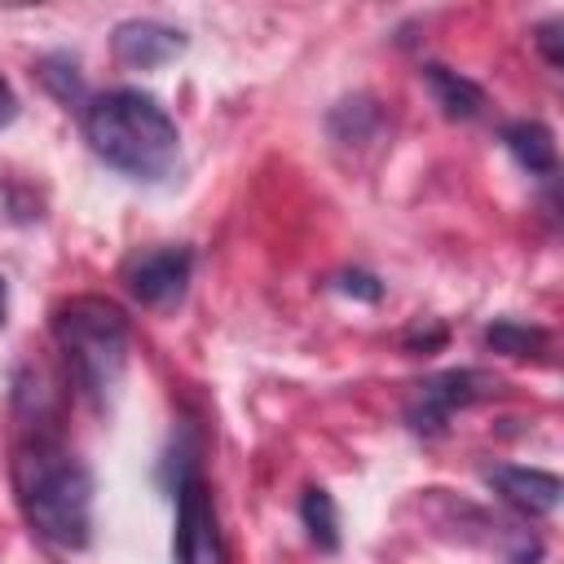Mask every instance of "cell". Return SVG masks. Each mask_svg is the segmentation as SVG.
<instances>
[{"mask_svg":"<svg viewBox=\"0 0 564 564\" xmlns=\"http://www.w3.org/2000/svg\"><path fill=\"white\" fill-rule=\"evenodd\" d=\"M13 489L26 524L62 546L84 551L93 538V471L57 441V436H31L18 445L13 458Z\"/></svg>","mask_w":564,"mask_h":564,"instance_id":"cell-1","label":"cell"},{"mask_svg":"<svg viewBox=\"0 0 564 564\" xmlns=\"http://www.w3.org/2000/svg\"><path fill=\"white\" fill-rule=\"evenodd\" d=\"M84 137L106 167H115L132 181L167 176L181 154L176 119L163 110L159 97H150L141 88H110V93L88 97Z\"/></svg>","mask_w":564,"mask_h":564,"instance_id":"cell-2","label":"cell"},{"mask_svg":"<svg viewBox=\"0 0 564 564\" xmlns=\"http://www.w3.org/2000/svg\"><path fill=\"white\" fill-rule=\"evenodd\" d=\"M57 348L93 405H110L128 370V317L106 295H75L53 313Z\"/></svg>","mask_w":564,"mask_h":564,"instance_id":"cell-3","label":"cell"},{"mask_svg":"<svg viewBox=\"0 0 564 564\" xmlns=\"http://www.w3.org/2000/svg\"><path fill=\"white\" fill-rule=\"evenodd\" d=\"M176 494V533H172V555L176 564H225V538H220V520L212 507V494L203 485V476L194 471V463H181V476L172 485Z\"/></svg>","mask_w":564,"mask_h":564,"instance_id":"cell-4","label":"cell"},{"mask_svg":"<svg viewBox=\"0 0 564 564\" xmlns=\"http://www.w3.org/2000/svg\"><path fill=\"white\" fill-rule=\"evenodd\" d=\"M489 392H498V379H494L489 370L463 366V370L427 375L423 383H414V392H410V401H405V423H410L414 432L432 436V432L445 427V419H449L454 410L476 405V401H485Z\"/></svg>","mask_w":564,"mask_h":564,"instance_id":"cell-5","label":"cell"},{"mask_svg":"<svg viewBox=\"0 0 564 564\" xmlns=\"http://www.w3.org/2000/svg\"><path fill=\"white\" fill-rule=\"evenodd\" d=\"M189 273H194V251L189 247H150V251L128 256L123 286L145 308H172V304H181V295L189 286Z\"/></svg>","mask_w":564,"mask_h":564,"instance_id":"cell-6","label":"cell"},{"mask_svg":"<svg viewBox=\"0 0 564 564\" xmlns=\"http://www.w3.org/2000/svg\"><path fill=\"white\" fill-rule=\"evenodd\" d=\"M110 48H115L119 66L154 70V66L172 62L176 53H185V35L176 26H167V22H154V18H128V22L115 26Z\"/></svg>","mask_w":564,"mask_h":564,"instance_id":"cell-7","label":"cell"},{"mask_svg":"<svg viewBox=\"0 0 564 564\" xmlns=\"http://www.w3.org/2000/svg\"><path fill=\"white\" fill-rule=\"evenodd\" d=\"M485 480H489V489H494L507 507H516V511H524V516H551V511L560 507V498H564L560 476H555V471H542V467L498 463V467L485 471Z\"/></svg>","mask_w":564,"mask_h":564,"instance_id":"cell-8","label":"cell"},{"mask_svg":"<svg viewBox=\"0 0 564 564\" xmlns=\"http://www.w3.org/2000/svg\"><path fill=\"white\" fill-rule=\"evenodd\" d=\"M423 84L432 88V97L445 110V119H476L485 110L480 84L467 79V75H458V70H449V66H441V62H427L423 66Z\"/></svg>","mask_w":564,"mask_h":564,"instance_id":"cell-9","label":"cell"},{"mask_svg":"<svg viewBox=\"0 0 564 564\" xmlns=\"http://www.w3.org/2000/svg\"><path fill=\"white\" fill-rule=\"evenodd\" d=\"M502 145H507V154L524 172H533V176H551L555 172V137H551V128L542 119H516V123H507L502 128Z\"/></svg>","mask_w":564,"mask_h":564,"instance_id":"cell-10","label":"cell"},{"mask_svg":"<svg viewBox=\"0 0 564 564\" xmlns=\"http://www.w3.org/2000/svg\"><path fill=\"white\" fill-rule=\"evenodd\" d=\"M300 520H304L317 551H339V507H335L330 489L308 485L304 498H300Z\"/></svg>","mask_w":564,"mask_h":564,"instance_id":"cell-11","label":"cell"},{"mask_svg":"<svg viewBox=\"0 0 564 564\" xmlns=\"http://www.w3.org/2000/svg\"><path fill=\"white\" fill-rule=\"evenodd\" d=\"M485 348H494V352H502V357H533V352L546 348V330L502 317V322H494V326L485 330Z\"/></svg>","mask_w":564,"mask_h":564,"instance_id":"cell-12","label":"cell"},{"mask_svg":"<svg viewBox=\"0 0 564 564\" xmlns=\"http://www.w3.org/2000/svg\"><path fill=\"white\" fill-rule=\"evenodd\" d=\"M35 70H40L44 88H48L57 101H66V106H79V101H84V75H79V66H75V57L53 53V57H44Z\"/></svg>","mask_w":564,"mask_h":564,"instance_id":"cell-13","label":"cell"},{"mask_svg":"<svg viewBox=\"0 0 564 564\" xmlns=\"http://www.w3.org/2000/svg\"><path fill=\"white\" fill-rule=\"evenodd\" d=\"M335 291L357 295V300H366V304L383 300V282H379L375 273H366V269H344V273H335Z\"/></svg>","mask_w":564,"mask_h":564,"instance_id":"cell-14","label":"cell"},{"mask_svg":"<svg viewBox=\"0 0 564 564\" xmlns=\"http://www.w3.org/2000/svg\"><path fill=\"white\" fill-rule=\"evenodd\" d=\"M533 40H538V48L546 53V62H551V66H560V22H542Z\"/></svg>","mask_w":564,"mask_h":564,"instance_id":"cell-15","label":"cell"},{"mask_svg":"<svg viewBox=\"0 0 564 564\" xmlns=\"http://www.w3.org/2000/svg\"><path fill=\"white\" fill-rule=\"evenodd\" d=\"M18 119V93L9 88V79L0 75V128H9Z\"/></svg>","mask_w":564,"mask_h":564,"instance_id":"cell-16","label":"cell"},{"mask_svg":"<svg viewBox=\"0 0 564 564\" xmlns=\"http://www.w3.org/2000/svg\"><path fill=\"white\" fill-rule=\"evenodd\" d=\"M4 313H9V300H4V278H0V326H4Z\"/></svg>","mask_w":564,"mask_h":564,"instance_id":"cell-17","label":"cell"}]
</instances>
